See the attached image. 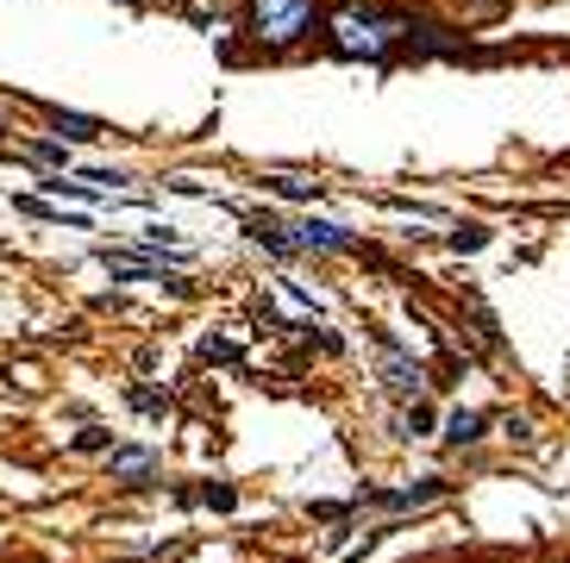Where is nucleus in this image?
Masks as SVG:
<instances>
[{
	"label": "nucleus",
	"mask_w": 570,
	"mask_h": 563,
	"mask_svg": "<svg viewBox=\"0 0 570 563\" xmlns=\"http://www.w3.org/2000/svg\"><path fill=\"white\" fill-rule=\"evenodd\" d=\"M420 25L401 13H376V7H338L333 13V51L338 57H389L401 39H413Z\"/></svg>",
	"instance_id": "f257e3e1"
},
{
	"label": "nucleus",
	"mask_w": 570,
	"mask_h": 563,
	"mask_svg": "<svg viewBox=\"0 0 570 563\" xmlns=\"http://www.w3.org/2000/svg\"><path fill=\"white\" fill-rule=\"evenodd\" d=\"M308 25H314V0H251V32L276 51L295 44Z\"/></svg>",
	"instance_id": "f03ea898"
},
{
	"label": "nucleus",
	"mask_w": 570,
	"mask_h": 563,
	"mask_svg": "<svg viewBox=\"0 0 570 563\" xmlns=\"http://www.w3.org/2000/svg\"><path fill=\"white\" fill-rule=\"evenodd\" d=\"M376 350H383V382H389L401 401H420V389H427V369L413 364V357L395 345V338H376Z\"/></svg>",
	"instance_id": "7ed1b4c3"
},
{
	"label": "nucleus",
	"mask_w": 570,
	"mask_h": 563,
	"mask_svg": "<svg viewBox=\"0 0 570 563\" xmlns=\"http://www.w3.org/2000/svg\"><path fill=\"white\" fill-rule=\"evenodd\" d=\"M295 232V251H333V257H352L357 238L345 232V226H326V219H301V226H289Z\"/></svg>",
	"instance_id": "20e7f679"
},
{
	"label": "nucleus",
	"mask_w": 570,
	"mask_h": 563,
	"mask_svg": "<svg viewBox=\"0 0 570 563\" xmlns=\"http://www.w3.org/2000/svg\"><path fill=\"white\" fill-rule=\"evenodd\" d=\"M445 483H413V488H364L352 507H433Z\"/></svg>",
	"instance_id": "39448f33"
},
{
	"label": "nucleus",
	"mask_w": 570,
	"mask_h": 563,
	"mask_svg": "<svg viewBox=\"0 0 570 563\" xmlns=\"http://www.w3.org/2000/svg\"><path fill=\"white\" fill-rule=\"evenodd\" d=\"M107 469H114V483H126V488H144V483H151V476H158V451L119 445L114 457H107Z\"/></svg>",
	"instance_id": "423d86ee"
},
{
	"label": "nucleus",
	"mask_w": 570,
	"mask_h": 563,
	"mask_svg": "<svg viewBox=\"0 0 570 563\" xmlns=\"http://www.w3.org/2000/svg\"><path fill=\"white\" fill-rule=\"evenodd\" d=\"M100 263L114 275H126V282H176V275H163V263H151L138 251H114V245H100Z\"/></svg>",
	"instance_id": "0eeeda50"
},
{
	"label": "nucleus",
	"mask_w": 570,
	"mask_h": 563,
	"mask_svg": "<svg viewBox=\"0 0 570 563\" xmlns=\"http://www.w3.org/2000/svg\"><path fill=\"white\" fill-rule=\"evenodd\" d=\"M251 238H257V245H270L276 257H295V232H289V219H276V214H251Z\"/></svg>",
	"instance_id": "6e6552de"
},
{
	"label": "nucleus",
	"mask_w": 570,
	"mask_h": 563,
	"mask_svg": "<svg viewBox=\"0 0 570 563\" xmlns=\"http://www.w3.org/2000/svg\"><path fill=\"white\" fill-rule=\"evenodd\" d=\"M51 126H57L63 138H76V144H88V138H100V119H88V113H51Z\"/></svg>",
	"instance_id": "1a4fd4ad"
},
{
	"label": "nucleus",
	"mask_w": 570,
	"mask_h": 563,
	"mask_svg": "<svg viewBox=\"0 0 570 563\" xmlns=\"http://www.w3.org/2000/svg\"><path fill=\"white\" fill-rule=\"evenodd\" d=\"M483 426H490L483 413H452V420H445V439H452V445H476V439H483Z\"/></svg>",
	"instance_id": "9d476101"
},
{
	"label": "nucleus",
	"mask_w": 570,
	"mask_h": 563,
	"mask_svg": "<svg viewBox=\"0 0 570 563\" xmlns=\"http://www.w3.org/2000/svg\"><path fill=\"white\" fill-rule=\"evenodd\" d=\"M270 188L276 195H289V201H314L320 195V182H295V175H270Z\"/></svg>",
	"instance_id": "9b49d317"
},
{
	"label": "nucleus",
	"mask_w": 570,
	"mask_h": 563,
	"mask_svg": "<svg viewBox=\"0 0 570 563\" xmlns=\"http://www.w3.org/2000/svg\"><path fill=\"white\" fill-rule=\"evenodd\" d=\"M32 156H39V163H51V170H69V151H63V144H51V138H39V144H32Z\"/></svg>",
	"instance_id": "f8f14e48"
},
{
	"label": "nucleus",
	"mask_w": 570,
	"mask_h": 563,
	"mask_svg": "<svg viewBox=\"0 0 570 563\" xmlns=\"http://www.w3.org/2000/svg\"><path fill=\"white\" fill-rule=\"evenodd\" d=\"M201 501H207V507H219V513H226V507H238V495H233V488H226V483H207V488H201Z\"/></svg>",
	"instance_id": "ddd939ff"
},
{
	"label": "nucleus",
	"mask_w": 570,
	"mask_h": 563,
	"mask_svg": "<svg viewBox=\"0 0 570 563\" xmlns=\"http://www.w3.org/2000/svg\"><path fill=\"white\" fill-rule=\"evenodd\" d=\"M132 408H138V413H163V408H170V394H158V389H132Z\"/></svg>",
	"instance_id": "4468645a"
},
{
	"label": "nucleus",
	"mask_w": 570,
	"mask_h": 563,
	"mask_svg": "<svg viewBox=\"0 0 570 563\" xmlns=\"http://www.w3.org/2000/svg\"><path fill=\"white\" fill-rule=\"evenodd\" d=\"M76 451H107V432H100V426H88V432L76 439Z\"/></svg>",
	"instance_id": "2eb2a0df"
},
{
	"label": "nucleus",
	"mask_w": 570,
	"mask_h": 563,
	"mask_svg": "<svg viewBox=\"0 0 570 563\" xmlns=\"http://www.w3.org/2000/svg\"><path fill=\"white\" fill-rule=\"evenodd\" d=\"M408 426H413V432H427V426H433V408H427V401H413V413H408Z\"/></svg>",
	"instance_id": "dca6fc26"
}]
</instances>
